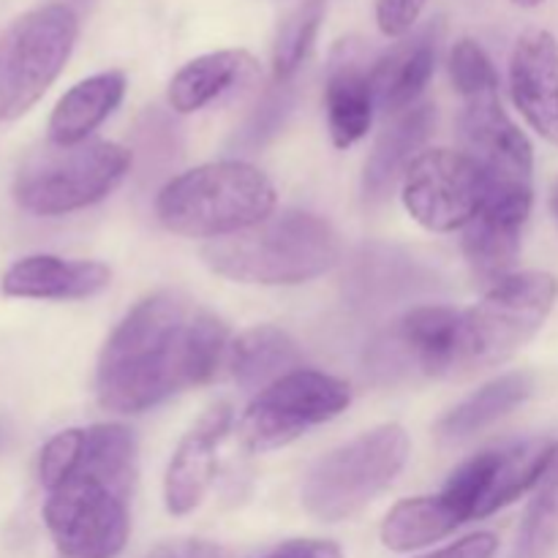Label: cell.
I'll use <instances>...</instances> for the list:
<instances>
[{
  "instance_id": "obj_31",
  "label": "cell",
  "mask_w": 558,
  "mask_h": 558,
  "mask_svg": "<svg viewBox=\"0 0 558 558\" xmlns=\"http://www.w3.org/2000/svg\"><path fill=\"white\" fill-rule=\"evenodd\" d=\"M496 537L488 532L472 534V537L461 539V543L450 545L445 550H436V554L423 556V558H494L496 554Z\"/></svg>"
},
{
  "instance_id": "obj_2",
  "label": "cell",
  "mask_w": 558,
  "mask_h": 558,
  "mask_svg": "<svg viewBox=\"0 0 558 558\" xmlns=\"http://www.w3.org/2000/svg\"><path fill=\"white\" fill-rule=\"evenodd\" d=\"M44 523L65 558H114L131 529L136 439L123 425L52 436L38 458Z\"/></svg>"
},
{
  "instance_id": "obj_33",
  "label": "cell",
  "mask_w": 558,
  "mask_h": 558,
  "mask_svg": "<svg viewBox=\"0 0 558 558\" xmlns=\"http://www.w3.org/2000/svg\"><path fill=\"white\" fill-rule=\"evenodd\" d=\"M512 3L523 5V9H534V5H539V3H543V0H512Z\"/></svg>"
},
{
  "instance_id": "obj_18",
  "label": "cell",
  "mask_w": 558,
  "mask_h": 558,
  "mask_svg": "<svg viewBox=\"0 0 558 558\" xmlns=\"http://www.w3.org/2000/svg\"><path fill=\"white\" fill-rule=\"evenodd\" d=\"M327 129H330L332 145L352 147L363 140L374 120V85H371V69L360 63L352 44H341L332 54L330 74H327Z\"/></svg>"
},
{
  "instance_id": "obj_9",
  "label": "cell",
  "mask_w": 558,
  "mask_h": 558,
  "mask_svg": "<svg viewBox=\"0 0 558 558\" xmlns=\"http://www.w3.org/2000/svg\"><path fill=\"white\" fill-rule=\"evenodd\" d=\"M349 403L352 390L347 381L298 368L256 392L240 420L238 434L251 452H270L287 447L314 425L338 417Z\"/></svg>"
},
{
  "instance_id": "obj_7",
  "label": "cell",
  "mask_w": 558,
  "mask_h": 558,
  "mask_svg": "<svg viewBox=\"0 0 558 558\" xmlns=\"http://www.w3.org/2000/svg\"><path fill=\"white\" fill-rule=\"evenodd\" d=\"M558 300L550 272H512L488 287L483 303L463 311L458 374H477L526 347Z\"/></svg>"
},
{
  "instance_id": "obj_8",
  "label": "cell",
  "mask_w": 558,
  "mask_h": 558,
  "mask_svg": "<svg viewBox=\"0 0 558 558\" xmlns=\"http://www.w3.org/2000/svg\"><path fill=\"white\" fill-rule=\"evenodd\" d=\"M69 5H41L0 33V123L16 120L49 90L76 41Z\"/></svg>"
},
{
  "instance_id": "obj_32",
  "label": "cell",
  "mask_w": 558,
  "mask_h": 558,
  "mask_svg": "<svg viewBox=\"0 0 558 558\" xmlns=\"http://www.w3.org/2000/svg\"><path fill=\"white\" fill-rule=\"evenodd\" d=\"M147 558H227L218 545L202 543V539H178L153 550Z\"/></svg>"
},
{
  "instance_id": "obj_25",
  "label": "cell",
  "mask_w": 558,
  "mask_h": 558,
  "mask_svg": "<svg viewBox=\"0 0 558 558\" xmlns=\"http://www.w3.org/2000/svg\"><path fill=\"white\" fill-rule=\"evenodd\" d=\"M558 548V445L545 469L543 480L534 488L515 558H550Z\"/></svg>"
},
{
  "instance_id": "obj_13",
  "label": "cell",
  "mask_w": 558,
  "mask_h": 558,
  "mask_svg": "<svg viewBox=\"0 0 558 558\" xmlns=\"http://www.w3.org/2000/svg\"><path fill=\"white\" fill-rule=\"evenodd\" d=\"M232 428V407L216 403L199 417V423L183 436L163 477V501L172 515H189L202 505L216 474L218 447Z\"/></svg>"
},
{
  "instance_id": "obj_15",
  "label": "cell",
  "mask_w": 558,
  "mask_h": 558,
  "mask_svg": "<svg viewBox=\"0 0 558 558\" xmlns=\"http://www.w3.org/2000/svg\"><path fill=\"white\" fill-rule=\"evenodd\" d=\"M529 216L532 205L485 202L483 210L472 218L463 232V256L483 287H494L501 278L512 276Z\"/></svg>"
},
{
  "instance_id": "obj_29",
  "label": "cell",
  "mask_w": 558,
  "mask_h": 558,
  "mask_svg": "<svg viewBox=\"0 0 558 558\" xmlns=\"http://www.w3.org/2000/svg\"><path fill=\"white\" fill-rule=\"evenodd\" d=\"M428 0H376V25L385 36H407L417 25Z\"/></svg>"
},
{
  "instance_id": "obj_26",
  "label": "cell",
  "mask_w": 558,
  "mask_h": 558,
  "mask_svg": "<svg viewBox=\"0 0 558 558\" xmlns=\"http://www.w3.org/2000/svg\"><path fill=\"white\" fill-rule=\"evenodd\" d=\"M294 101H298V90L289 80H278L276 87L265 93L256 109L251 112V118L240 125L238 134L232 136V147L238 153H256L262 145L272 140L278 131L283 129V123L292 114Z\"/></svg>"
},
{
  "instance_id": "obj_23",
  "label": "cell",
  "mask_w": 558,
  "mask_h": 558,
  "mask_svg": "<svg viewBox=\"0 0 558 558\" xmlns=\"http://www.w3.org/2000/svg\"><path fill=\"white\" fill-rule=\"evenodd\" d=\"M532 396V376L529 374H507L499 379L488 381L485 387H480L474 396H469L466 401L458 403L450 414L439 423L441 439L447 441H461L474 436L477 430L488 428L490 423H496L499 417H505L507 412L523 403Z\"/></svg>"
},
{
  "instance_id": "obj_34",
  "label": "cell",
  "mask_w": 558,
  "mask_h": 558,
  "mask_svg": "<svg viewBox=\"0 0 558 558\" xmlns=\"http://www.w3.org/2000/svg\"><path fill=\"white\" fill-rule=\"evenodd\" d=\"M554 210H556V216H558V185H556V194H554Z\"/></svg>"
},
{
  "instance_id": "obj_6",
  "label": "cell",
  "mask_w": 558,
  "mask_h": 558,
  "mask_svg": "<svg viewBox=\"0 0 558 558\" xmlns=\"http://www.w3.org/2000/svg\"><path fill=\"white\" fill-rule=\"evenodd\" d=\"M407 458L409 436L401 425L365 430L308 469L300 490L303 507L325 523L347 521L401 474Z\"/></svg>"
},
{
  "instance_id": "obj_20",
  "label": "cell",
  "mask_w": 558,
  "mask_h": 558,
  "mask_svg": "<svg viewBox=\"0 0 558 558\" xmlns=\"http://www.w3.org/2000/svg\"><path fill=\"white\" fill-rule=\"evenodd\" d=\"M436 69V33L434 27L407 38L390 52L381 54L371 69L376 107L387 112H407L414 107L420 93L430 82Z\"/></svg>"
},
{
  "instance_id": "obj_14",
  "label": "cell",
  "mask_w": 558,
  "mask_h": 558,
  "mask_svg": "<svg viewBox=\"0 0 558 558\" xmlns=\"http://www.w3.org/2000/svg\"><path fill=\"white\" fill-rule=\"evenodd\" d=\"M512 101L543 140L558 145V44L548 31H526L510 58Z\"/></svg>"
},
{
  "instance_id": "obj_10",
  "label": "cell",
  "mask_w": 558,
  "mask_h": 558,
  "mask_svg": "<svg viewBox=\"0 0 558 558\" xmlns=\"http://www.w3.org/2000/svg\"><path fill=\"white\" fill-rule=\"evenodd\" d=\"M461 327L463 311L417 305L374 338L365 352V374L376 385H398L414 376H456Z\"/></svg>"
},
{
  "instance_id": "obj_3",
  "label": "cell",
  "mask_w": 558,
  "mask_h": 558,
  "mask_svg": "<svg viewBox=\"0 0 558 558\" xmlns=\"http://www.w3.org/2000/svg\"><path fill=\"white\" fill-rule=\"evenodd\" d=\"M202 256L213 272L232 281L294 287L338 265L341 238L316 213L283 210L245 232L210 240Z\"/></svg>"
},
{
  "instance_id": "obj_27",
  "label": "cell",
  "mask_w": 558,
  "mask_h": 558,
  "mask_svg": "<svg viewBox=\"0 0 558 558\" xmlns=\"http://www.w3.org/2000/svg\"><path fill=\"white\" fill-rule=\"evenodd\" d=\"M322 22V5L319 0L300 5L294 14H289L281 22L276 36V47H272V69H276L278 80H292L294 71L303 65L308 58L311 47H314L316 31Z\"/></svg>"
},
{
  "instance_id": "obj_19",
  "label": "cell",
  "mask_w": 558,
  "mask_h": 558,
  "mask_svg": "<svg viewBox=\"0 0 558 558\" xmlns=\"http://www.w3.org/2000/svg\"><path fill=\"white\" fill-rule=\"evenodd\" d=\"M259 63L245 49H218L185 63L169 82V107L180 114L199 112L207 104L254 82Z\"/></svg>"
},
{
  "instance_id": "obj_11",
  "label": "cell",
  "mask_w": 558,
  "mask_h": 558,
  "mask_svg": "<svg viewBox=\"0 0 558 558\" xmlns=\"http://www.w3.org/2000/svg\"><path fill=\"white\" fill-rule=\"evenodd\" d=\"M409 216L430 232H456L483 210L488 183L463 150H425L401 180Z\"/></svg>"
},
{
  "instance_id": "obj_1",
  "label": "cell",
  "mask_w": 558,
  "mask_h": 558,
  "mask_svg": "<svg viewBox=\"0 0 558 558\" xmlns=\"http://www.w3.org/2000/svg\"><path fill=\"white\" fill-rule=\"evenodd\" d=\"M227 325L189 294H150L114 327L98 354L96 396L109 412L140 414L205 385L227 360Z\"/></svg>"
},
{
  "instance_id": "obj_16",
  "label": "cell",
  "mask_w": 558,
  "mask_h": 558,
  "mask_svg": "<svg viewBox=\"0 0 558 558\" xmlns=\"http://www.w3.org/2000/svg\"><path fill=\"white\" fill-rule=\"evenodd\" d=\"M109 281L112 270L101 262L33 254L5 270L0 289L9 298L25 300H85L104 292Z\"/></svg>"
},
{
  "instance_id": "obj_4",
  "label": "cell",
  "mask_w": 558,
  "mask_h": 558,
  "mask_svg": "<svg viewBox=\"0 0 558 558\" xmlns=\"http://www.w3.org/2000/svg\"><path fill=\"white\" fill-rule=\"evenodd\" d=\"M276 210V189L245 161L202 163L161 189L156 216L183 238L221 240L256 227Z\"/></svg>"
},
{
  "instance_id": "obj_28",
  "label": "cell",
  "mask_w": 558,
  "mask_h": 558,
  "mask_svg": "<svg viewBox=\"0 0 558 558\" xmlns=\"http://www.w3.org/2000/svg\"><path fill=\"white\" fill-rule=\"evenodd\" d=\"M450 76L456 90L461 93L463 101L474 96H488L499 93V76H496L494 63L472 38H463L450 52Z\"/></svg>"
},
{
  "instance_id": "obj_17",
  "label": "cell",
  "mask_w": 558,
  "mask_h": 558,
  "mask_svg": "<svg viewBox=\"0 0 558 558\" xmlns=\"http://www.w3.org/2000/svg\"><path fill=\"white\" fill-rule=\"evenodd\" d=\"M434 125L436 109L430 104H414L381 131L363 172V196L368 205H379L392 194L409 163L420 156V147L425 145Z\"/></svg>"
},
{
  "instance_id": "obj_12",
  "label": "cell",
  "mask_w": 558,
  "mask_h": 558,
  "mask_svg": "<svg viewBox=\"0 0 558 558\" xmlns=\"http://www.w3.org/2000/svg\"><path fill=\"white\" fill-rule=\"evenodd\" d=\"M463 153L472 158L488 183V199L534 202V153L526 134L505 112L499 93L463 101Z\"/></svg>"
},
{
  "instance_id": "obj_21",
  "label": "cell",
  "mask_w": 558,
  "mask_h": 558,
  "mask_svg": "<svg viewBox=\"0 0 558 558\" xmlns=\"http://www.w3.org/2000/svg\"><path fill=\"white\" fill-rule=\"evenodd\" d=\"M229 376L243 390H265L272 381L300 368L303 354L289 332L272 325H256L234 338L227 349Z\"/></svg>"
},
{
  "instance_id": "obj_30",
  "label": "cell",
  "mask_w": 558,
  "mask_h": 558,
  "mask_svg": "<svg viewBox=\"0 0 558 558\" xmlns=\"http://www.w3.org/2000/svg\"><path fill=\"white\" fill-rule=\"evenodd\" d=\"M265 558H341V548L327 539H289Z\"/></svg>"
},
{
  "instance_id": "obj_22",
  "label": "cell",
  "mask_w": 558,
  "mask_h": 558,
  "mask_svg": "<svg viewBox=\"0 0 558 558\" xmlns=\"http://www.w3.org/2000/svg\"><path fill=\"white\" fill-rule=\"evenodd\" d=\"M125 93V76L120 71L87 76L71 87L49 118V142L54 145H76L85 142L109 114L118 109Z\"/></svg>"
},
{
  "instance_id": "obj_24",
  "label": "cell",
  "mask_w": 558,
  "mask_h": 558,
  "mask_svg": "<svg viewBox=\"0 0 558 558\" xmlns=\"http://www.w3.org/2000/svg\"><path fill=\"white\" fill-rule=\"evenodd\" d=\"M458 526L461 521L441 496H417V499L401 501L387 512L385 523H381V543L396 554H409V550L439 543Z\"/></svg>"
},
{
  "instance_id": "obj_5",
  "label": "cell",
  "mask_w": 558,
  "mask_h": 558,
  "mask_svg": "<svg viewBox=\"0 0 558 558\" xmlns=\"http://www.w3.org/2000/svg\"><path fill=\"white\" fill-rule=\"evenodd\" d=\"M129 169L131 150L114 142H47L16 169L14 199L31 216H65L112 194Z\"/></svg>"
}]
</instances>
